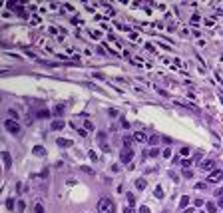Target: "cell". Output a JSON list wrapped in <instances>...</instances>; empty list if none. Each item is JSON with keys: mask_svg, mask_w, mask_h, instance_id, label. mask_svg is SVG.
Masks as SVG:
<instances>
[{"mask_svg": "<svg viewBox=\"0 0 223 213\" xmlns=\"http://www.w3.org/2000/svg\"><path fill=\"white\" fill-rule=\"evenodd\" d=\"M98 211L100 213H112L114 211V203L110 197H100L98 199Z\"/></svg>", "mask_w": 223, "mask_h": 213, "instance_id": "1", "label": "cell"}, {"mask_svg": "<svg viewBox=\"0 0 223 213\" xmlns=\"http://www.w3.org/2000/svg\"><path fill=\"white\" fill-rule=\"evenodd\" d=\"M4 128L8 129L10 133H20V124H18L16 120H10V118H8V120L4 122Z\"/></svg>", "mask_w": 223, "mask_h": 213, "instance_id": "2", "label": "cell"}, {"mask_svg": "<svg viewBox=\"0 0 223 213\" xmlns=\"http://www.w3.org/2000/svg\"><path fill=\"white\" fill-rule=\"evenodd\" d=\"M223 179V171L221 169H213L209 175H207V183H219Z\"/></svg>", "mask_w": 223, "mask_h": 213, "instance_id": "3", "label": "cell"}, {"mask_svg": "<svg viewBox=\"0 0 223 213\" xmlns=\"http://www.w3.org/2000/svg\"><path fill=\"white\" fill-rule=\"evenodd\" d=\"M120 159H122V163H124V165H128V163L134 159V151H132V149H122Z\"/></svg>", "mask_w": 223, "mask_h": 213, "instance_id": "4", "label": "cell"}, {"mask_svg": "<svg viewBox=\"0 0 223 213\" xmlns=\"http://www.w3.org/2000/svg\"><path fill=\"white\" fill-rule=\"evenodd\" d=\"M201 167H203L205 171H213L215 169V161H213V159H205V161L201 163Z\"/></svg>", "mask_w": 223, "mask_h": 213, "instance_id": "5", "label": "cell"}, {"mask_svg": "<svg viewBox=\"0 0 223 213\" xmlns=\"http://www.w3.org/2000/svg\"><path fill=\"white\" fill-rule=\"evenodd\" d=\"M50 128L54 129V131H60V129L66 128V124H64L62 120H56V122H52V126H50Z\"/></svg>", "mask_w": 223, "mask_h": 213, "instance_id": "6", "label": "cell"}, {"mask_svg": "<svg viewBox=\"0 0 223 213\" xmlns=\"http://www.w3.org/2000/svg\"><path fill=\"white\" fill-rule=\"evenodd\" d=\"M205 211L207 213H215L217 211V205H215L213 201H207V203H205Z\"/></svg>", "mask_w": 223, "mask_h": 213, "instance_id": "7", "label": "cell"}, {"mask_svg": "<svg viewBox=\"0 0 223 213\" xmlns=\"http://www.w3.org/2000/svg\"><path fill=\"white\" fill-rule=\"evenodd\" d=\"M134 139H135V141H145V139H147V135H145L143 131H135V133H134Z\"/></svg>", "mask_w": 223, "mask_h": 213, "instance_id": "8", "label": "cell"}, {"mask_svg": "<svg viewBox=\"0 0 223 213\" xmlns=\"http://www.w3.org/2000/svg\"><path fill=\"white\" fill-rule=\"evenodd\" d=\"M132 141H134V135H126V137H124V149H130Z\"/></svg>", "mask_w": 223, "mask_h": 213, "instance_id": "9", "label": "cell"}, {"mask_svg": "<svg viewBox=\"0 0 223 213\" xmlns=\"http://www.w3.org/2000/svg\"><path fill=\"white\" fill-rule=\"evenodd\" d=\"M32 151H34V155H42V157L46 155V149L42 147V145H36V147H34Z\"/></svg>", "mask_w": 223, "mask_h": 213, "instance_id": "10", "label": "cell"}, {"mask_svg": "<svg viewBox=\"0 0 223 213\" xmlns=\"http://www.w3.org/2000/svg\"><path fill=\"white\" fill-rule=\"evenodd\" d=\"M64 110H66V106H64V104H58V106L54 108V114H56V116H62Z\"/></svg>", "mask_w": 223, "mask_h": 213, "instance_id": "11", "label": "cell"}, {"mask_svg": "<svg viewBox=\"0 0 223 213\" xmlns=\"http://www.w3.org/2000/svg\"><path fill=\"white\" fill-rule=\"evenodd\" d=\"M2 159H4V165H6V167H10L12 159H10V153H8V151H4V153H2Z\"/></svg>", "mask_w": 223, "mask_h": 213, "instance_id": "12", "label": "cell"}, {"mask_svg": "<svg viewBox=\"0 0 223 213\" xmlns=\"http://www.w3.org/2000/svg\"><path fill=\"white\" fill-rule=\"evenodd\" d=\"M56 143H58L60 147H68V145H72V141H70V139H62V137H60Z\"/></svg>", "mask_w": 223, "mask_h": 213, "instance_id": "13", "label": "cell"}, {"mask_svg": "<svg viewBox=\"0 0 223 213\" xmlns=\"http://www.w3.org/2000/svg\"><path fill=\"white\" fill-rule=\"evenodd\" d=\"M153 195H155L157 199H161V197H163V187H161V185H157V187H155V191H153Z\"/></svg>", "mask_w": 223, "mask_h": 213, "instance_id": "14", "label": "cell"}, {"mask_svg": "<svg viewBox=\"0 0 223 213\" xmlns=\"http://www.w3.org/2000/svg\"><path fill=\"white\" fill-rule=\"evenodd\" d=\"M135 187H137V189H145V179H141V177L135 179Z\"/></svg>", "mask_w": 223, "mask_h": 213, "instance_id": "15", "label": "cell"}, {"mask_svg": "<svg viewBox=\"0 0 223 213\" xmlns=\"http://www.w3.org/2000/svg\"><path fill=\"white\" fill-rule=\"evenodd\" d=\"M187 203H189V197H187V195H183V197L179 199V207H187Z\"/></svg>", "mask_w": 223, "mask_h": 213, "instance_id": "16", "label": "cell"}, {"mask_svg": "<svg viewBox=\"0 0 223 213\" xmlns=\"http://www.w3.org/2000/svg\"><path fill=\"white\" fill-rule=\"evenodd\" d=\"M147 141H149L151 145H155V143H159V135H151V137H149Z\"/></svg>", "mask_w": 223, "mask_h": 213, "instance_id": "17", "label": "cell"}, {"mask_svg": "<svg viewBox=\"0 0 223 213\" xmlns=\"http://www.w3.org/2000/svg\"><path fill=\"white\" fill-rule=\"evenodd\" d=\"M84 129H86V131H92V129H94V126H92V122H90V120L84 122Z\"/></svg>", "mask_w": 223, "mask_h": 213, "instance_id": "18", "label": "cell"}, {"mask_svg": "<svg viewBox=\"0 0 223 213\" xmlns=\"http://www.w3.org/2000/svg\"><path fill=\"white\" fill-rule=\"evenodd\" d=\"M8 116H10V120H18V112H14V110H8Z\"/></svg>", "mask_w": 223, "mask_h": 213, "instance_id": "19", "label": "cell"}, {"mask_svg": "<svg viewBox=\"0 0 223 213\" xmlns=\"http://www.w3.org/2000/svg\"><path fill=\"white\" fill-rule=\"evenodd\" d=\"M191 163H193V159H181V165H183L185 169H187V167H189Z\"/></svg>", "mask_w": 223, "mask_h": 213, "instance_id": "20", "label": "cell"}, {"mask_svg": "<svg viewBox=\"0 0 223 213\" xmlns=\"http://www.w3.org/2000/svg\"><path fill=\"white\" fill-rule=\"evenodd\" d=\"M88 155H90V159H92V161H98V153H96L94 149H92V151H88Z\"/></svg>", "mask_w": 223, "mask_h": 213, "instance_id": "21", "label": "cell"}, {"mask_svg": "<svg viewBox=\"0 0 223 213\" xmlns=\"http://www.w3.org/2000/svg\"><path fill=\"white\" fill-rule=\"evenodd\" d=\"M48 116H50L48 110H40V112H38V118H48Z\"/></svg>", "mask_w": 223, "mask_h": 213, "instance_id": "22", "label": "cell"}, {"mask_svg": "<svg viewBox=\"0 0 223 213\" xmlns=\"http://www.w3.org/2000/svg\"><path fill=\"white\" fill-rule=\"evenodd\" d=\"M155 155H159V149H157V147L149 149V157H155Z\"/></svg>", "mask_w": 223, "mask_h": 213, "instance_id": "23", "label": "cell"}, {"mask_svg": "<svg viewBox=\"0 0 223 213\" xmlns=\"http://www.w3.org/2000/svg\"><path fill=\"white\" fill-rule=\"evenodd\" d=\"M195 189L203 191V189H207V183H195Z\"/></svg>", "mask_w": 223, "mask_h": 213, "instance_id": "24", "label": "cell"}, {"mask_svg": "<svg viewBox=\"0 0 223 213\" xmlns=\"http://www.w3.org/2000/svg\"><path fill=\"white\" fill-rule=\"evenodd\" d=\"M82 171L88 173V175H94V169H92V167H86V165H82Z\"/></svg>", "mask_w": 223, "mask_h": 213, "instance_id": "25", "label": "cell"}, {"mask_svg": "<svg viewBox=\"0 0 223 213\" xmlns=\"http://www.w3.org/2000/svg\"><path fill=\"white\" fill-rule=\"evenodd\" d=\"M34 211L36 213H44V207H42L40 203H36V205H34Z\"/></svg>", "mask_w": 223, "mask_h": 213, "instance_id": "26", "label": "cell"}, {"mask_svg": "<svg viewBox=\"0 0 223 213\" xmlns=\"http://www.w3.org/2000/svg\"><path fill=\"white\" fill-rule=\"evenodd\" d=\"M181 155H189V147H187V145L181 147Z\"/></svg>", "mask_w": 223, "mask_h": 213, "instance_id": "27", "label": "cell"}, {"mask_svg": "<svg viewBox=\"0 0 223 213\" xmlns=\"http://www.w3.org/2000/svg\"><path fill=\"white\" fill-rule=\"evenodd\" d=\"M163 157H171V149H169V147L163 149Z\"/></svg>", "mask_w": 223, "mask_h": 213, "instance_id": "28", "label": "cell"}, {"mask_svg": "<svg viewBox=\"0 0 223 213\" xmlns=\"http://www.w3.org/2000/svg\"><path fill=\"white\" fill-rule=\"evenodd\" d=\"M6 207H8V209H14V199H8V201H6Z\"/></svg>", "mask_w": 223, "mask_h": 213, "instance_id": "29", "label": "cell"}, {"mask_svg": "<svg viewBox=\"0 0 223 213\" xmlns=\"http://www.w3.org/2000/svg\"><path fill=\"white\" fill-rule=\"evenodd\" d=\"M128 201H130V207H132V205H134V203H135V197H134V195H132V193L128 195Z\"/></svg>", "mask_w": 223, "mask_h": 213, "instance_id": "30", "label": "cell"}, {"mask_svg": "<svg viewBox=\"0 0 223 213\" xmlns=\"http://www.w3.org/2000/svg\"><path fill=\"white\" fill-rule=\"evenodd\" d=\"M90 36H92V38H100L102 34H100V32H96V30H92V32H90Z\"/></svg>", "mask_w": 223, "mask_h": 213, "instance_id": "31", "label": "cell"}, {"mask_svg": "<svg viewBox=\"0 0 223 213\" xmlns=\"http://www.w3.org/2000/svg\"><path fill=\"white\" fill-rule=\"evenodd\" d=\"M139 213H151V211H149V207L143 205V207H139Z\"/></svg>", "mask_w": 223, "mask_h": 213, "instance_id": "32", "label": "cell"}, {"mask_svg": "<svg viewBox=\"0 0 223 213\" xmlns=\"http://www.w3.org/2000/svg\"><path fill=\"white\" fill-rule=\"evenodd\" d=\"M191 22H199V14H193V16H191Z\"/></svg>", "mask_w": 223, "mask_h": 213, "instance_id": "33", "label": "cell"}, {"mask_svg": "<svg viewBox=\"0 0 223 213\" xmlns=\"http://www.w3.org/2000/svg\"><path fill=\"white\" fill-rule=\"evenodd\" d=\"M110 116H112V118H118V110H110Z\"/></svg>", "mask_w": 223, "mask_h": 213, "instance_id": "34", "label": "cell"}, {"mask_svg": "<svg viewBox=\"0 0 223 213\" xmlns=\"http://www.w3.org/2000/svg\"><path fill=\"white\" fill-rule=\"evenodd\" d=\"M193 205H197V207H201V205H203V201H201V199H195V201H193Z\"/></svg>", "mask_w": 223, "mask_h": 213, "instance_id": "35", "label": "cell"}, {"mask_svg": "<svg viewBox=\"0 0 223 213\" xmlns=\"http://www.w3.org/2000/svg\"><path fill=\"white\" fill-rule=\"evenodd\" d=\"M18 211H24V201H18Z\"/></svg>", "mask_w": 223, "mask_h": 213, "instance_id": "36", "label": "cell"}, {"mask_svg": "<svg viewBox=\"0 0 223 213\" xmlns=\"http://www.w3.org/2000/svg\"><path fill=\"white\" fill-rule=\"evenodd\" d=\"M217 205H219V207H223V195L219 197V203H217Z\"/></svg>", "mask_w": 223, "mask_h": 213, "instance_id": "37", "label": "cell"}, {"mask_svg": "<svg viewBox=\"0 0 223 213\" xmlns=\"http://www.w3.org/2000/svg\"><path fill=\"white\" fill-rule=\"evenodd\" d=\"M126 213H135V211L132 209V207H128V209H126Z\"/></svg>", "mask_w": 223, "mask_h": 213, "instance_id": "38", "label": "cell"}, {"mask_svg": "<svg viewBox=\"0 0 223 213\" xmlns=\"http://www.w3.org/2000/svg\"><path fill=\"white\" fill-rule=\"evenodd\" d=\"M163 213H169V211H163Z\"/></svg>", "mask_w": 223, "mask_h": 213, "instance_id": "39", "label": "cell"}]
</instances>
